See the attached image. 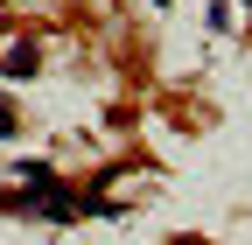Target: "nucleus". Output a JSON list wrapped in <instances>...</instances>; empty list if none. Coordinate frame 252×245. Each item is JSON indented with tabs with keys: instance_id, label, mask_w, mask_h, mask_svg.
<instances>
[{
	"instance_id": "7ed1b4c3",
	"label": "nucleus",
	"mask_w": 252,
	"mask_h": 245,
	"mask_svg": "<svg viewBox=\"0 0 252 245\" xmlns=\"http://www.w3.org/2000/svg\"><path fill=\"white\" fill-rule=\"evenodd\" d=\"M161 7H168V0H161Z\"/></svg>"
},
{
	"instance_id": "f03ea898",
	"label": "nucleus",
	"mask_w": 252,
	"mask_h": 245,
	"mask_svg": "<svg viewBox=\"0 0 252 245\" xmlns=\"http://www.w3.org/2000/svg\"><path fill=\"white\" fill-rule=\"evenodd\" d=\"M0 133H14V105H0Z\"/></svg>"
},
{
	"instance_id": "f257e3e1",
	"label": "nucleus",
	"mask_w": 252,
	"mask_h": 245,
	"mask_svg": "<svg viewBox=\"0 0 252 245\" xmlns=\"http://www.w3.org/2000/svg\"><path fill=\"white\" fill-rule=\"evenodd\" d=\"M28 70H35V49H28V42L7 49V77H28Z\"/></svg>"
}]
</instances>
